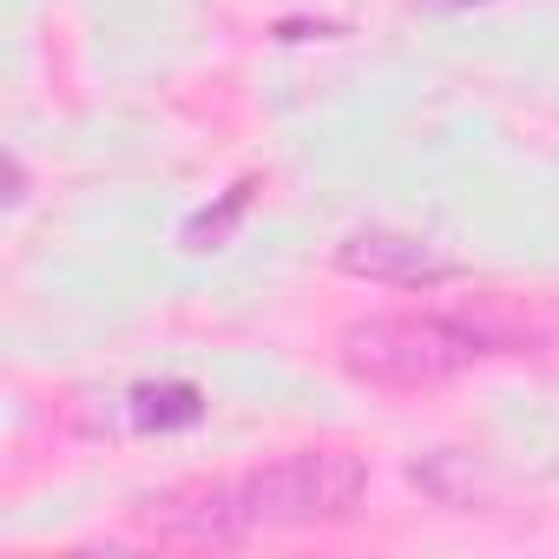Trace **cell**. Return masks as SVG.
Masks as SVG:
<instances>
[{
  "instance_id": "cell-1",
  "label": "cell",
  "mask_w": 559,
  "mask_h": 559,
  "mask_svg": "<svg viewBox=\"0 0 559 559\" xmlns=\"http://www.w3.org/2000/svg\"><path fill=\"white\" fill-rule=\"evenodd\" d=\"M480 356L493 349L467 317H369L343 330V369L376 389H435Z\"/></svg>"
},
{
  "instance_id": "cell-2",
  "label": "cell",
  "mask_w": 559,
  "mask_h": 559,
  "mask_svg": "<svg viewBox=\"0 0 559 559\" xmlns=\"http://www.w3.org/2000/svg\"><path fill=\"white\" fill-rule=\"evenodd\" d=\"M369 493V461L349 448H297L270 467L237 474V500L257 533L270 526H336L362 507Z\"/></svg>"
},
{
  "instance_id": "cell-3",
  "label": "cell",
  "mask_w": 559,
  "mask_h": 559,
  "mask_svg": "<svg viewBox=\"0 0 559 559\" xmlns=\"http://www.w3.org/2000/svg\"><path fill=\"white\" fill-rule=\"evenodd\" d=\"M336 270L356 284H389V290H441L461 276V263L448 250H435L428 237L408 230H349L336 243Z\"/></svg>"
},
{
  "instance_id": "cell-4",
  "label": "cell",
  "mask_w": 559,
  "mask_h": 559,
  "mask_svg": "<svg viewBox=\"0 0 559 559\" xmlns=\"http://www.w3.org/2000/svg\"><path fill=\"white\" fill-rule=\"evenodd\" d=\"M139 520L158 533V539H178V546H237L250 539V513L237 500V480H198V487H171L158 500L139 507Z\"/></svg>"
},
{
  "instance_id": "cell-5",
  "label": "cell",
  "mask_w": 559,
  "mask_h": 559,
  "mask_svg": "<svg viewBox=\"0 0 559 559\" xmlns=\"http://www.w3.org/2000/svg\"><path fill=\"white\" fill-rule=\"evenodd\" d=\"M132 421L145 435H171V428H198L204 421V395L191 382H145L132 389Z\"/></svg>"
},
{
  "instance_id": "cell-6",
  "label": "cell",
  "mask_w": 559,
  "mask_h": 559,
  "mask_svg": "<svg viewBox=\"0 0 559 559\" xmlns=\"http://www.w3.org/2000/svg\"><path fill=\"white\" fill-rule=\"evenodd\" d=\"M250 198H257V178H237L217 204H204V211L185 224V243H191V250H224L230 230H237V217L250 211Z\"/></svg>"
},
{
  "instance_id": "cell-7",
  "label": "cell",
  "mask_w": 559,
  "mask_h": 559,
  "mask_svg": "<svg viewBox=\"0 0 559 559\" xmlns=\"http://www.w3.org/2000/svg\"><path fill=\"white\" fill-rule=\"evenodd\" d=\"M27 198V171H21V158H8V204H21Z\"/></svg>"
}]
</instances>
